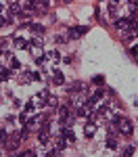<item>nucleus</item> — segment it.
I'll return each instance as SVG.
<instances>
[{
    "mask_svg": "<svg viewBox=\"0 0 138 157\" xmlns=\"http://www.w3.org/2000/svg\"><path fill=\"white\" fill-rule=\"evenodd\" d=\"M113 126L117 128V132L124 134V136H132V132H134L132 120H130V117H124V115H115V117H113Z\"/></svg>",
    "mask_w": 138,
    "mask_h": 157,
    "instance_id": "nucleus-1",
    "label": "nucleus"
},
{
    "mask_svg": "<svg viewBox=\"0 0 138 157\" xmlns=\"http://www.w3.org/2000/svg\"><path fill=\"white\" fill-rule=\"evenodd\" d=\"M88 25H77V27H69L67 29V38L69 40H77V38H82L84 34H88Z\"/></svg>",
    "mask_w": 138,
    "mask_h": 157,
    "instance_id": "nucleus-2",
    "label": "nucleus"
},
{
    "mask_svg": "<svg viewBox=\"0 0 138 157\" xmlns=\"http://www.w3.org/2000/svg\"><path fill=\"white\" fill-rule=\"evenodd\" d=\"M38 140H40L42 145H46V143L50 140V121L40 126V130H38Z\"/></svg>",
    "mask_w": 138,
    "mask_h": 157,
    "instance_id": "nucleus-3",
    "label": "nucleus"
},
{
    "mask_svg": "<svg viewBox=\"0 0 138 157\" xmlns=\"http://www.w3.org/2000/svg\"><path fill=\"white\" fill-rule=\"evenodd\" d=\"M94 132H96V124L92 120H88L86 124H84V136H86V138H92Z\"/></svg>",
    "mask_w": 138,
    "mask_h": 157,
    "instance_id": "nucleus-4",
    "label": "nucleus"
},
{
    "mask_svg": "<svg viewBox=\"0 0 138 157\" xmlns=\"http://www.w3.org/2000/svg\"><path fill=\"white\" fill-rule=\"evenodd\" d=\"M67 90L69 92H88V84H84V82H71Z\"/></svg>",
    "mask_w": 138,
    "mask_h": 157,
    "instance_id": "nucleus-5",
    "label": "nucleus"
},
{
    "mask_svg": "<svg viewBox=\"0 0 138 157\" xmlns=\"http://www.w3.org/2000/svg\"><path fill=\"white\" fill-rule=\"evenodd\" d=\"M65 147H67V140H65V136L59 132L57 136H54V149H57V151H63Z\"/></svg>",
    "mask_w": 138,
    "mask_h": 157,
    "instance_id": "nucleus-6",
    "label": "nucleus"
},
{
    "mask_svg": "<svg viewBox=\"0 0 138 157\" xmlns=\"http://www.w3.org/2000/svg\"><path fill=\"white\" fill-rule=\"evenodd\" d=\"M52 80H54V84H59V86H63V84H65V75L61 73V69L52 67Z\"/></svg>",
    "mask_w": 138,
    "mask_h": 157,
    "instance_id": "nucleus-7",
    "label": "nucleus"
},
{
    "mask_svg": "<svg viewBox=\"0 0 138 157\" xmlns=\"http://www.w3.org/2000/svg\"><path fill=\"white\" fill-rule=\"evenodd\" d=\"M9 67H11L13 71H21V61L17 59V57H13V55H9Z\"/></svg>",
    "mask_w": 138,
    "mask_h": 157,
    "instance_id": "nucleus-8",
    "label": "nucleus"
},
{
    "mask_svg": "<svg viewBox=\"0 0 138 157\" xmlns=\"http://www.w3.org/2000/svg\"><path fill=\"white\" fill-rule=\"evenodd\" d=\"M19 140H21V136H19V134H13L11 138H9V143H6V147H9L11 151H15V149L19 147Z\"/></svg>",
    "mask_w": 138,
    "mask_h": 157,
    "instance_id": "nucleus-9",
    "label": "nucleus"
},
{
    "mask_svg": "<svg viewBox=\"0 0 138 157\" xmlns=\"http://www.w3.org/2000/svg\"><path fill=\"white\" fill-rule=\"evenodd\" d=\"M27 27H29V32H34V36H42L44 34V25H40V23H29Z\"/></svg>",
    "mask_w": 138,
    "mask_h": 157,
    "instance_id": "nucleus-10",
    "label": "nucleus"
},
{
    "mask_svg": "<svg viewBox=\"0 0 138 157\" xmlns=\"http://www.w3.org/2000/svg\"><path fill=\"white\" fill-rule=\"evenodd\" d=\"M57 113H59V120H65V117H69V115H71V111H69V103H67V105H61Z\"/></svg>",
    "mask_w": 138,
    "mask_h": 157,
    "instance_id": "nucleus-11",
    "label": "nucleus"
},
{
    "mask_svg": "<svg viewBox=\"0 0 138 157\" xmlns=\"http://www.w3.org/2000/svg\"><path fill=\"white\" fill-rule=\"evenodd\" d=\"M61 134L65 136V140H67V143H73V140H75L73 130H71V128H61Z\"/></svg>",
    "mask_w": 138,
    "mask_h": 157,
    "instance_id": "nucleus-12",
    "label": "nucleus"
},
{
    "mask_svg": "<svg viewBox=\"0 0 138 157\" xmlns=\"http://www.w3.org/2000/svg\"><path fill=\"white\" fill-rule=\"evenodd\" d=\"M13 44H15L17 48H27V42H25L21 36H15V38H13Z\"/></svg>",
    "mask_w": 138,
    "mask_h": 157,
    "instance_id": "nucleus-13",
    "label": "nucleus"
},
{
    "mask_svg": "<svg viewBox=\"0 0 138 157\" xmlns=\"http://www.w3.org/2000/svg\"><path fill=\"white\" fill-rule=\"evenodd\" d=\"M21 84H29V82H34V71L29 73V71H25V73H21Z\"/></svg>",
    "mask_w": 138,
    "mask_h": 157,
    "instance_id": "nucleus-14",
    "label": "nucleus"
},
{
    "mask_svg": "<svg viewBox=\"0 0 138 157\" xmlns=\"http://www.w3.org/2000/svg\"><path fill=\"white\" fill-rule=\"evenodd\" d=\"M34 4H36V9H40V11H46L48 9V0H34Z\"/></svg>",
    "mask_w": 138,
    "mask_h": 157,
    "instance_id": "nucleus-15",
    "label": "nucleus"
},
{
    "mask_svg": "<svg viewBox=\"0 0 138 157\" xmlns=\"http://www.w3.org/2000/svg\"><path fill=\"white\" fill-rule=\"evenodd\" d=\"M57 101H59V98H57V97H52V94H50V97H48V101H46V103H48L50 107H59V103H57Z\"/></svg>",
    "mask_w": 138,
    "mask_h": 157,
    "instance_id": "nucleus-16",
    "label": "nucleus"
},
{
    "mask_svg": "<svg viewBox=\"0 0 138 157\" xmlns=\"http://www.w3.org/2000/svg\"><path fill=\"white\" fill-rule=\"evenodd\" d=\"M46 57H48V59L59 61V52H57V50H48V52H46Z\"/></svg>",
    "mask_w": 138,
    "mask_h": 157,
    "instance_id": "nucleus-17",
    "label": "nucleus"
},
{
    "mask_svg": "<svg viewBox=\"0 0 138 157\" xmlns=\"http://www.w3.org/2000/svg\"><path fill=\"white\" fill-rule=\"evenodd\" d=\"M121 153H124L125 157H130V155H134V147H125L124 151H121Z\"/></svg>",
    "mask_w": 138,
    "mask_h": 157,
    "instance_id": "nucleus-18",
    "label": "nucleus"
},
{
    "mask_svg": "<svg viewBox=\"0 0 138 157\" xmlns=\"http://www.w3.org/2000/svg\"><path fill=\"white\" fill-rule=\"evenodd\" d=\"M130 55H132V57H134V59L138 61V44H136V46H132V48H130Z\"/></svg>",
    "mask_w": 138,
    "mask_h": 157,
    "instance_id": "nucleus-19",
    "label": "nucleus"
},
{
    "mask_svg": "<svg viewBox=\"0 0 138 157\" xmlns=\"http://www.w3.org/2000/svg\"><path fill=\"white\" fill-rule=\"evenodd\" d=\"M92 82H94L96 86H100V82H105V78H103V75H94V78H92Z\"/></svg>",
    "mask_w": 138,
    "mask_h": 157,
    "instance_id": "nucleus-20",
    "label": "nucleus"
},
{
    "mask_svg": "<svg viewBox=\"0 0 138 157\" xmlns=\"http://www.w3.org/2000/svg\"><path fill=\"white\" fill-rule=\"evenodd\" d=\"M48 97H50V92H48V90H42V92L38 94V98H44V101H48Z\"/></svg>",
    "mask_w": 138,
    "mask_h": 157,
    "instance_id": "nucleus-21",
    "label": "nucleus"
},
{
    "mask_svg": "<svg viewBox=\"0 0 138 157\" xmlns=\"http://www.w3.org/2000/svg\"><path fill=\"white\" fill-rule=\"evenodd\" d=\"M54 40H57V42H59V44H63V42H67V40H69V38H67V36H57V38H54Z\"/></svg>",
    "mask_w": 138,
    "mask_h": 157,
    "instance_id": "nucleus-22",
    "label": "nucleus"
},
{
    "mask_svg": "<svg viewBox=\"0 0 138 157\" xmlns=\"http://www.w3.org/2000/svg\"><path fill=\"white\" fill-rule=\"evenodd\" d=\"M19 155H29V157H32V155H34V151H29V149H25V151H21Z\"/></svg>",
    "mask_w": 138,
    "mask_h": 157,
    "instance_id": "nucleus-23",
    "label": "nucleus"
},
{
    "mask_svg": "<svg viewBox=\"0 0 138 157\" xmlns=\"http://www.w3.org/2000/svg\"><path fill=\"white\" fill-rule=\"evenodd\" d=\"M2 25H6V17H2V13H0V27Z\"/></svg>",
    "mask_w": 138,
    "mask_h": 157,
    "instance_id": "nucleus-24",
    "label": "nucleus"
},
{
    "mask_svg": "<svg viewBox=\"0 0 138 157\" xmlns=\"http://www.w3.org/2000/svg\"><path fill=\"white\" fill-rule=\"evenodd\" d=\"M113 2H117V4H119V0H113Z\"/></svg>",
    "mask_w": 138,
    "mask_h": 157,
    "instance_id": "nucleus-25",
    "label": "nucleus"
},
{
    "mask_svg": "<svg viewBox=\"0 0 138 157\" xmlns=\"http://www.w3.org/2000/svg\"><path fill=\"white\" fill-rule=\"evenodd\" d=\"M65 2H69V0H65Z\"/></svg>",
    "mask_w": 138,
    "mask_h": 157,
    "instance_id": "nucleus-26",
    "label": "nucleus"
}]
</instances>
